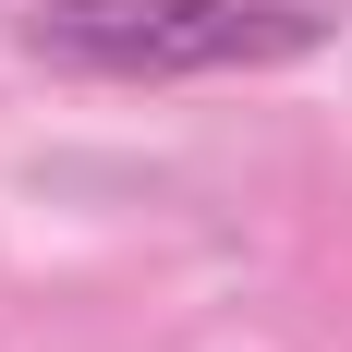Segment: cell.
<instances>
[{"instance_id": "cell-1", "label": "cell", "mask_w": 352, "mask_h": 352, "mask_svg": "<svg viewBox=\"0 0 352 352\" xmlns=\"http://www.w3.org/2000/svg\"><path fill=\"white\" fill-rule=\"evenodd\" d=\"M36 61L109 73V85H182V73H280L328 49L316 0H36Z\"/></svg>"}]
</instances>
